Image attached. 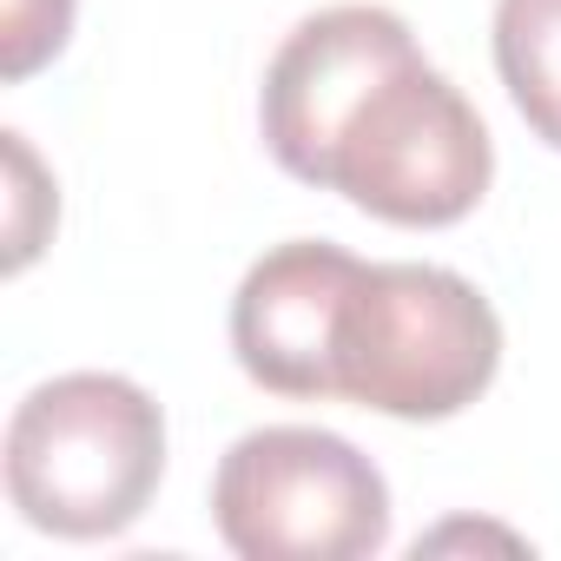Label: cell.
Returning a JSON list of instances; mask_svg holds the SVG:
<instances>
[{"label": "cell", "instance_id": "1", "mask_svg": "<svg viewBox=\"0 0 561 561\" xmlns=\"http://www.w3.org/2000/svg\"><path fill=\"white\" fill-rule=\"evenodd\" d=\"M257 126L291 179L344 192L383 225H456L495 179L482 113L423 60L410 21L370 0L285 34L264 67Z\"/></svg>", "mask_w": 561, "mask_h": 561}, {"label": "cell", "instance_id": "2", "mask_svg": "<svg viewBox=\"0 0 561 561\" xmlns=\"http://www.w3.org/2000/svg\"><path fill=\"white\" fill-rule=\"evenodd\" d=\"M495 370L502 318L462 271L357 264L331 337V397L403 423H443L469 410Z\"/></svg>", "mask_w": 561, "mask_h": 561}, {"label": "cell", "instance_id": "3", "mask_svg": "<svg viewBox=\"0 0 561 561\" xmlns=\"http://www.w3.org/2000/svg\"><path fill=\"white\" fill-rule=\"evenodd\" d=\"M165 476L159 403L113 370H73L21 397L8 423V502L60 541L126 535Z\"/></svg>", "mask_w": 561, "mask_h": 561}, {"label": "cell", "instance_id": "4", "mask_svg": "<svg viewBox=\"0 0 561 561\" xmlns=\"http://www.w3.org/2000/svg\"><path fill=\"white\" fill-rule=\"evenodd\" d=\"M211 522L244 561H364L390 541V482L331 430L271 423L225 449Z\"/></svg>", "mask_w": 561, "mask_h": 561}, {"label": "cell", "instance_id": "5", "mask_svg": "<svg viewBox=\"0 0 561 561\" xmlns=\"http://www.w3.org/2000/svg\"><path fill=\"white\" fill-rule=\"evenodd\" d=\"M364 257L331 238L264 251L231 298V351L251 383L277 397H331V337Z\"/></svg>", "mask_w": 561, "mask_h": 561}, {"label": "cell", "instance_id": "6", "mask_svg": "<svg viewBox=\"0 0 561 561\" xmlns=\"http://www.w3.org/2000/svg\"><path fill=\"white\" fill-rule=\"evenodd\" d=\"M495 73L528 133L561 152V0H495Z\"/></svg>", "mask_w": 561, "mask_h": 561}, {"label": "cell", "instance_id": "7", "mask_svg": "<svg viewBox=\"0 0 561 561\" xmlns=\"http://www.w3.org/2000/svg\"><path fill=\"white\" fill-rule=\"evenodd\" d=\"M73 34V0H8V34H0V73L27 80L41 73Z\"/></svg>", "mask_w": 561, "mask_h": 561}, {"label": "cell", "instance_id": "8", "mask_svg": "<svg viewBox=\"0 0 561 561\" xmlns=\"http://www.w3.org/2000/svg\"><path fill=\"white\" fill-rule=\"evenodd\" d=\"M8 165H14V251H8V264L21 271V264L41 251V225L27 218V205H34V192H41V165H34V152H27L21 133H8Z\"/></svg>", "mask_w": 561, "mask_h": 561}]
</instances>
